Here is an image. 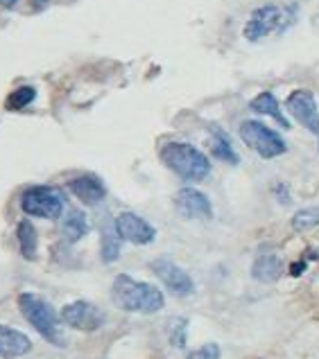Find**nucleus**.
Masks as SVG:
<instances>
[{
	"instance_id": "f257e3e1",
	"label": "nucleus",
	"mask_w": 319,
	"mask_h": 359,
	"mask_svg": "<svg viewBox=\"0 0 319 359\" xmlns=\"http://www.w3.org/2000/svg\"><path fill=\"white\" fill-rule=\"evenodd\" d=\"M111 301L116 303V307L125 312H138V314H157L166 299L159 287H154L150 283L134 280L131 276L120 273L111 285Z\"/></svg>"
},
{
	"instance_id": "f03ea898",
	"label": "nucleus",
	"mask_w": 319,
	"mask_h": 359,
	"mask_svg": "<svg viewBox=\"0 0 319 359\" xmlns=\"http://www.w3.org/2000/svg\"><path fill=\"white\" fill-rule=\"evenodd\" d=\"M159 158L183 181H204L211 174L209 156L188 142H166L159 149Z\"/></svg>"
},
{
	"instance_id": "7ed1b4c3",
	"label": "nucleus",
	"mask_w": 319,
	"mask_h": 359,
	"mask_svg": "<svg viewBox=\"0 0 319 359\" xmlns=\"http://www.w3.org/2000/svg\"><path fill=\"white\" fill-rule=\"evenodd\" d=\"M18 307H20V314L27 319V323L32 325L46 341L55 346H64V334L59 330L61 316H57V312L53 310V305L48 301H44L41 296L32 292H25L18 296Z\"/></svg>"
},
{
	"instance_id": "20e7f679",
	"label": "nucleus",
	"mask_w": 319,
	"mask_h": 359,
	"mask_svg": "<svg viewBox=\"0 0 319 359\" xmlns=\"http://www.w3.org/2000/svg\"><path fill=\"white\" fill-rule=\"evenodd\" d=\"M238 133H240V140L245 145L254 149L261 158L272 161V158L283 156L287 151V145H285L281 133L263 125L261 120H245Z\"/></svg>"
},
{
	"instance_id": "39448f33",
	"label": "nucleus",
	"mask_w": 319,
	"mask_h": 359,
	"mask_svg": "<svg viewBox=\"0 0 319 359\" xmlns=\"http://www.w3.org/2000/svg\"><path fill=\"white\" fill-rule=\"evenodd\" d=\"M64 194L53 186H32L23 192L20 197V208L30 217L41 219H59L64 212Z\"/></svg>"
},
{
	"instance_id": "423d86ee",
	"label": "nucleus",
	"mask_w": 319,
	"mask_h": 359,
	"mask_svg": "<svg viewBox=\"0 0 319 359\" xmlns=\"http://www.w3.org/2000/svg\"><path fill=\"white\" fill-rule=\"evenodd\" d=\"M292 16L294 14L287 16V9H281L279 5H263V7L252 12L249 20L245 23L242 34L247 41L256 43V41L270 36L274 29H285L287 25H290Z\"/></svg>"
},
{
	"instance_id": "0eeeda50",
	"label": "nucleus",
	"mask_w": 319,
	"mask_h": 359,
	"mask_svg": "<svg viewBox=\"0 0 319 359\" xmlns=\"http://www.w3.org/2000/svg\"><path fill=\"white\" fill-rule=\"evenodd\" d=\"M285 109L306 131L319 136V107H317L313 90H308V88L292 90L285 100Z\"/></svg>"
},
{
	"instance_id": "6e6552de",
	"label": "nucleus",
	"mask_w": 319,
	"mask_h": 359,
	"mask_svg": "<svg viewBox=\"0 0 319 359\" xmlns=\"http://www.w3.org/2000/svg\"><path fill=\"white\" fill-rule=\"evenodd\" d=\"M59 316L66 325L75 327V330H82V332H96L98 327H102V323H105V312L89 301L68 303Z\"/></svg>"
},
{
	"instance_id": "1a4fd4ad",
	"label": "nucleus",
	"mask_w": 319,
	"mask_h": 359,
	"mask_svg": "<svg viewBox=\"0 0 319 359\" xmlns=\"http://www.w3.org/2000/svg\"><path fill=\"white\" fill-rule=\"evenodd\" d=\"M152 271L174 296H190L195 292V283L188 276V271H183L179 264H174L168 258L154 260L152 262Z\"/></svg>"
},
{
	"instance_id": "9d476101",
	"label": "nucleus",
	"mask_w": 319,
	"mask_h": 359,
	"mask_svg": "<svg viewBox=\"0 0 319 359\" xmlns=\"http://www.w3.org/2000/svg\"><path fill=\"white\" fill-rule=\"evenodd\" d=\"M174 206H177L181 217H186V219H211L213 217L211 199L197 188H181L174 194Z\"/></svg>"
},
{
	"instance_id": "9b49d317",
	"label": "nucleus",
	"mask_w": 319,
	"mask_h": 359,
	"mask_svg": "<svg viewBox=\"0 0 319 359\" xmlns=\"http://www.w3.org/2000/svg\"><path fill=\"white\" fill-rule=\"evenodd\" d=\"M116 229L120 233V238L131 244H152L157 238V229L150 222H145L136 212H120L116 217Z\"/></svg>"
},
{
	"instance_id": "f8f14e48",
	"label": "nucleus",
	"mask_w": 319,
	"mask_h": 359,
	"mask_svg": "<svg viewBox=\"0 0 319 359\" xmlns=\"http://www.w3.org/2000/svg\"><path fill=\"white\" fill-rule=\"evenodd\" d=\"M68 190L73 192L82 203H86V206H98V203L107 197V186L96 174H82V177L73 179L68 183Z\"/></svg>"
},
{
	"instance_id": "ddd939ff",
	"label": "nucleus",
	"mask_w": 319,
	"mask_h": 359,
	"mask_svg": "<svg viewBox=\"0 0 319 359\" xmlns=\"http://www.w3.org/2000/svg\"><path fill=\"white\" fill-rule=\"evenodd\" d=\"M30 351H32V341H30L27 334L14 330V327L0 325V357L16 359V357L27 355Z\"/></svg>"
},
{
	"instance_id": "4468645a",
	"label": "nucleus",
	"mask_w": 319,
	"mask_h": 359,
	"mask_svg": "<svg viewBox=\"0 0 319 359\" xmlns=\"http://www.w3.org/2000/svg\"><path fill=\"white\" fill-rule=\"evenodd\" d=\"M283 269V260L276 253H261L252 264V278L263 285H270L281 278Z\"/></svg>"
},
{
	"instance_id": "2eb2a0df",
	"label": "nucleus",
	"mask_w": 319,
	"mask_h": 359,
	"mask_svg": "<svg viewBox=\"0 0 319 359\" xmlns=\"http://www.w3.org/2000/svg\"><path fill=\"white\" fill-rule=\"evenodd\" d=\"M249 109L254 111V114H261V116H270L276 125H279L281 129L285 131H290V120H287L283 116V111H281V104H279V100H276V95L272 93V90H263V93L256 95L252 102H249Z\"/></svg>"
},
{
	"instance_id": "dca6fc26",
	"label": "nucleus",
	"mask_w": 319,
	"mask_h": 359,
	"mask_svg": "<svg viewBox=\"0 0 319 359\" xmlns=\"http://www.w3.org/2000/svg\"><path fill=\"white\" fill-rule=\"evenodd\" d=\"M211 154L215 161L226 163V165H238L240 156L238 151L233 149L231 140H229V133H224L222 127H211Z\"/></svg>"
},
{
	"instance_id": "f3484780",
	"label": "nucleus",
	"mask_w": 319,
	"mask_h": 359,
	"mask_svg": "<svg viewBox=\"0 0 319 359\" xmlns=\"http://www.w3.org/2000/svg\"><path fill=\"white\" fill-rule=\"evenodd\" d=\"M120 244H122V238L116 229V219H107L102 224V244H100V253H102V262H116L120 258Z\"/></svg>"
},
{
	"instance_id": "a211bd4d",
	"label": "nucleus",
	"mask_w": 319,
	"mask_h": 359,
	"mask_svg": "<svg viewBox=\"0 0 319 359\" xmlns=\"http://www.w3.org/2000/svg\"><path fill=\"white\" fill-rule=\"evenodd\" d=\"M16 240H18L20 255H23L25 260H34L37 258V249H39V235H37V229H34L32 222L23 219L18 224Z\"/></svg>"
},
{
	"instance_id": "6ab92c4d",
	"label": "nucleus",
	"mask_w": 319,
	"mask_h": 359,
	"mask_svg": "<svg viewBox=\"0 0 319 359\" xmlns=\"http://www.w3.org/2000/svg\"><path fill=\"white\" fill-rule=\"evenodd\" d=\"M61 233H64V238L68 242H79L89 233L86 215L82 210H70L64 217V222H61Z\"/></svg>"
},
{
	"instance_id": "aec40b11",
	"label": "nucleus",
	"mask_w": 319,
	"mask_h": 359,
	"mask_svg": "<svg viewBox=\"0 0 319 359\" xmlns=\"http://www.w3.org/2000/svg\"><path fill=\"white\" fill-rule=\"evenodd\" d=\"M319 226V208L311 206V208H301L294 212L292 217V231L294 233H308Z\"/></svg>"
},
{
	"instance_id": "412c9836",
	"label": "nucleus",
	"mask_w": 319,
	"mask_h": 359,
	"mask_svg": "<svg viewBox=\"0 0 319 359\" xmlns=\"http://www.w3.org/2000/svg\"><path fill=\"white\" fill-rule=\"evenodd\" d=\"M34 100H37V88L34 86H18L16 90H12V93L7 95L5 107L9 111H20V109L32 104Z\"/></svg>"
},
{
	"instance_id": "4be33fe9",
	"label": "nucleus",
	"mask_w": 319,
	"mask_h": 359,
	"mask_svg": "<svg viewBox=\"0 0 319 359\" xmlns=\"http://www.w3.org/2000/svg\"><path fill=\"white\" fill-rule=\"evenodd\" d=\"M186 319H172L170 321V341L174 348H183L186 346Z\"/></svg>"
},
{
	"instance_id": "5701e85b",
	"label": "nucleus",
	"mask_w": 319,
	"mask_h": 359,
	"mask_svg": "<svg viewBox=\"0 0 319 359\" xmlns=\"http://www.w3.org/2000/svg\"><path fill=\"white\" fill-rule=\"evenodd\" d=\"M188 359H220V346L218 344H204L197 351L188 353Z\"/></svg>"
},
{
	"instance_id": "b1692460",
	"label": "nucleus",
	"mask_w": 319,
	"mask_h": 359,
	"mask_svg": "<svg viewBox=\"0 0 319 359\" xmlns=\"http://www.w3.org/2000/svg\"><path fill=\"white\" fill-rule=\"evenodd\" d=\"M274 197L279 199L281 206H287V203L292 201V197H290V188H287V183H276V186H274Z\"/></svg>"
},
{
	"instance_id": "393cba45",
	"label": "nucleus",
	"mask_w": 319,
	"mask_h": 359,
	"mask_svg": "<svg viewBox=\"0 0 319 359\" xmlns=\"http://www.w3.org/2000/svg\"><path fill=\"white\" fill-rule=\"evenodd\" d=\"M306 269H308V262H306V258H301L299 262H292V264H290V273L294 276V278H297V276H301Z\"/></svg>"
},
{
	"instance_id": "a878e982",
	"label": "nucleus",
	"mask_w": 319,
	"mask_h": 359,
	"mask_svg": "<svg viewBox=\"0 0 319 359\" xmlns=\"http://www.w3.org/2000/svg\"><path fill=\"white\" fill-rule=\"evenodd\" d=\"M48 3H50V0H30V5H32L34 12H41V9H46Z\"/></svg>"
},
{
	"instance_id": "bb28decb",
	"label": "nucleus",
	"mask_w": 319,
	"mask_h": 359,
	"mask_svg": "<svg viewBox=\"0 0 319 359\" xmlns=\"http://www.w3.org/2000/svg\"><path fill=\"white\" fill-rule=\"evenodd\" d=\"M16 3H18V0H0V7H3V9H14Z\"/></svg>"
}]
</instances>
